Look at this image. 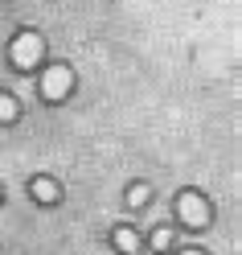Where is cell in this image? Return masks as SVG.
I'll use <instances>...</instances> for the list:
<instances>
[{
  "label": "cell",
  "mask_w": 242,
  "mask_h": 255,
  "mask_svg": "<svg viewBox=\"0 0 242 255\" xmlns=\"http://www.w3.org/2000/svg\"><path fill=\"white\" fill-rule=\"evenodd\" d=\"M111 239H115V247H119L123 255H136V251H140V235H136V231H127V227H119Z\"/></svg>",
  "instance_id": "cell-5"
},
{
  "label": "cell",
  "mask_w": 242,
  "mask_h": 255,
  "mask_svg": "<svg viewBox=\"0 0 242 255\" xmlns=\"http://www.w3.org/2000/svg\"><path fill=\"white\" fill-rule=\"evenodd\" d=\"M70 83H74V74L66 66H50V70L41 74V95L50 103H58V99H66V95H70Z\"/></svg>",
  "instance_id": "cell-2"
},
{
  "label": "cell",
  "mask_w": 242,
  "mask_h": 255,
  "mask_svg": "<svg viewBox=\"0 0 242 255\" xmlns=\"http://www.w3.org/2000/svg\"><path fill=\"white\" fill-rule=\"evenodd\" d=\"M8 58H12V66H17V70H33L37 62H41V37H37V33H21V37H12Z\"/></svg>",
  "instance_id": "cell-1"
},
{
  "label": "cell",
  "mask_w": 242,
  "mask_h": 255,
  "mask_svg": "<svg viewBox=\"0 0 242 255\" xmlns=\"http://www.w3.org/2000/svg\"><path fill=\"white\" fill-rule=\"evenodd\" d=\"M168 243H172V231H152V247L156 251H164Z\"/></svg>",
  "instance_id": "cell-8"
},
{
  "label": "cell",
  "mask_w": 242,
  "mask_h": 255,
  "mask_svg": "<svg viewBox=\"0 0 242 255\" xmlns=\"http://www.w3.org/2000/svg\"><path fill=\"white\" fill-rule=\"evenodd\" d=\"M12 116H17V103H12V99H8V95H0V120H4V124H8Z\"/></svg>",
  "instance_id": "cell-6"
},
{
  "label": "cell",
  "mask_w": 242,
  "mask_h": 255,
  "mask_svg": "<svg viewBox=\"0 0 242 255\" xmlns=\"http://www.w3.org/2000/svg\"><path fill=\"white\" fill-rule=\"evenodd\" d=\"M58 194H62L58 181H50V177H37V181H33V198H37V202L50 206V202H58Z\"/></svg>",
  "instance_id": "cell-4"
},
{
  "label": "cell",
  "mask_w": 242,
  "mask_h": 255,
  "mask_svg": "<svg viewBox=\"0 0 242 255\" xmlns=\"http://www.w3.org/2000/svg\"><path fill=\"white\" fill-rule=\"evenodd\" d=\"M185 255H201V251H185Z\"/></svg>",
  "instance_id": "cell-9"
},
{
  "label": "cell",
  "mask_w": 242,
  "mask_h": 255,
  "mask_svg": "<svg viewBox=\"0 0 242 255\" xmlns=\"http://www.w3.org/2000/svg\"><path fill=\"white\" fill-rule=\"evenodd\" d=\"M176 218H181L185 227H209V206L197 194H181L176 198Z\"/></svg>",
  "instance_id": "cell-3"
},
{
  "label": "cell",
  "mask_w": 242,
  "mask_h": 255,
  "mask_svg": "<svg viewBox=\"0 0 242 255\" xmlns=\"http://www.w3.org/2000/svg\"><path fill=\"white\" fill-rule=\"evenodd\" d=\"M127 202H132V206H144V202H148V185H132V194H127Z\"/></svg>",
  "instance_id": "cell-7"
}]
</instances>
